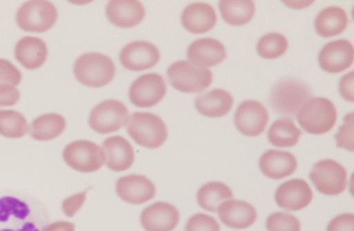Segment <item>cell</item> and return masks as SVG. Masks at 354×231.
<instances>
[{"mask_svg":"<svg viewBox=\"0 0 354 231\" xmlns=\"http://www.w3.org/2000/svg\"><path fill=\"white\" fill-rule=\"evenodd\" d=\"M312 95L311 89L305 82L297 78H285L272 87L270 104L273 112L290 118L297 115L301 107L312 99Z\"/></svg>","mask_w":354,"mask_h":231,"instance_id":"obj_1","label":"cell"},{"mask_svg":"<svg viewBox=\"0 0 354 231\" xmlns=\"http://www.w3.org/2000/svg\"><path fill=\"white\" fill-rule=\"evenodd\" d=\"M126 127L131 138L148 149L160 147L168 136L163 120L152 113H134L129 117Z\"/></svg>","mask_w":354,"mask_h":231,"instance_id":"obj_2","label":"cell"},{"mask_svg":"<svg viewBox=\"0 0 354 231\" xmlns=\"http://www.w3.org/2000/svg\"><path fill=\"white\" fill-rule=\"evenodd\" d=\"M296 115L301 127L313 135L329 132L337 121L335 104L325 98H312Z\"/></svg>","mask_w":354,"mask_h":231,"instance_id":"obj_3","label":"cell"},{"mask_svg":"<svg viewBox=\"0 0 354 231\" xmlns=\"http://www.w3.org/2000/svg\"><path fill=\"white\" fill-rule=\"evenodd\" d=\"M76 80L88 87H102L115 77V66L109 56L100 53H86L74 63Z\"/></svg>","mask_w":354,"mask_h":231,"instance_id":"obj_4","label":"cell"},{"mask_svg":"<svg viewBox=\"0 0 354 231\" xmlns=\"http://www.w3.org/2000/svg\"><path fill=\"white\" fill-rule=\"evenodd\" d=\"M170 86L185 93H202L213 82L209 69L194 66L189 61H177L167 69Z\"/></svg>","mask_w":354,"mask_h":231,"instance_id":"obj_5","label":"cell"},{"mask_svg":"<svg viewBox=\"0 0 354 231\" xmlns=\"http://www.w3.org/2000/svg\"><path fill=\"white\" fill-rule=\"evenodd\" d=\"M58 19V12L52 2L32 0L21 6L17 23L26 32L44 33L51 29Z\"/></svg>","mask_w":354,"mask_h":231,"instance_id":"obj_6","label":"cell"},{"mask_svg":"<svg viewBox=\"0 0 354 231\" xmlns=\"http://www.w3.org/2000/svg\"><path fill=\"white\" fill-rule=\"evenodd\" d=\"M0 231H40L30 205L12 196L0 198Z\"/></svg>","mask_w":354,"mask_h":231,"instance_id":"obj_7","label":"cell"},{"mask_svg":"<svg viewBox=\"0 0 354 231\" xmlns=\"http://www.w3.org/2000/svg\"><path fill=\"white\" fill-rule=\"evenodd\" d=\"M63 158L71 169L87 174L98 171L102 167L106 161V154L95 142L78 140L65 147Z\"/></svg>","mask_w":354,"mask_h":231,"instance_id":"obj_8","label":"cell"},{"mask_svg":"<svg viewBox=\"0 0 354 231\" xmlns=\"http://www.w3.org/2000/svg\"><path fill=\"white\" fill-rule=\"evenodd\" d=\"M309 178L317 191L326 196L339 195L346 189V169L333 159L317 163L310 172Z\"/></svg>","mask_w":354,"mask_h":231,"instance_id":"obj_9","label":"cell"},{"mask_svg":"<svg viewBox=\"0 0 354 231\" xmlns=\"http://www.w3.org/2000/svg\"><path fill=\"white\" fill-rule=\"evenodd\" d=\"M129 119V112L123 102L109 100L100 102L89 115V127L98 134H109L121 129Z\"/></svg>","mask_w":354,"mask_h":231,"instance_id":"obj_10","label":"cell"},{"mask_svg":"<svg viewBox=\"0 0 354 231\" xmlns=\"http://www.w3.org/2000/svg\"><path fill=\"white\" fill-rule=\"evenodd\" d=\"M167 86L162 76L148 73L139 76L129 91V99L138 108L156 106L165 97Z\"/></svg>","mask_w":354,"mask_h":231,"instance_id":"obj_11","label":"cell"},{"mask_svg":"<svg viewBox=\"0 0 354 231\" xmlns=\"http://www.w3.org/2000/svg\"><path fill=\"white\" fill-rule=\"evenodd\" d=\"M268 112L261 102H241L234 115L236 128L245 136L255 137L263 133L268 123Z\"/></svg>","mask_w":354,"mask_h":231,"instance_id":"obj_12","label":"cell"},{"mask_svg":"<svg viewBox=\"0 0 354 231\" xmlns=\"http://www.w3.org/2000/svg\"><path fill=\"white\" fill-rule=\"evenodd\" d=\"M160 52L156 46L145 41H136L124 46L120 53V62L132 71H147L158 63Z\"/></svg>","mask_w":354,"mask_h":231,"instance_id":"obj_13","label":"cell"},{"mask_svg":"<svg viewBox=\"0 0 354 231\" xmlns=\"http://www.w3.org/2000/svg\"><path fill=\"white\" fill-rule=\"evenodd\" d=\"M354 59L353 45L349 41H332L321 49L318 62L321 69L329 73H339L353 65Z\"/></svg>","mask_w":354,"mask_h":231,"instance_id":"obj_14","label":"cell"},{"mask_svg":"<svg viewBox=\"0 0 354 231\" xmlns=\"http://www.w3.org/2000/svg\"><path fill=\"white\" fill-rule=\"evenodd\" d=\"M115 191L120 199L133 205H141L155 197L154 184L141 174L122 176L115 183Z\"/></svg>","mask_w":354,"mask_h":231,"instance_id":"obj_15","label":"cell"},{"mask_svg":"<svg viewBox=\"0 0 354 231\" xmlns=\"http://www.w3.org/2000/svg\"><path fill=\"white\" fill-rule=\"evenodd\" d=\"M312 199L313 191L310 185L301 178L288 181L275 192V203L285 210H301L308 207Z\"/></svg>","mask_w":354,"mask_h":231,"instance_id":"obj_16","label":"cell"},{"mask_svg":"<svg viewBox=\"0 0 354 231\" xmlns=\"http://www.w3.org/2000/svg\"><path fill=\"white\" fill-rule=\"evenodd\" d=\"M146 231H172L179 222L178 210L166 202H157L146 207L140 216Z\"/></svg>","mask_w":354,"mask_h":231,"instance_id":"obj_17","label":"cell"},{"mask_svg":"<svg viewBox=\"0 0 354 231\" xmlns=\"http://www.w3.org/2000/svg\"><path fill=\"white\" fill-rule=\"evenodd\" d=\"M187 55L189 62L194 66L207 68L222 63L226 58L227 52L220 41L213 38H203L189 45Z\"/></svg>","mask_w":354,"mask_h":231,"instance_id":"obj_18","label":"cell"},{"mask_svg":"<svg viewBox=\"0 0 354 231\" xmlns=\"http://www.w3.org/2000/svg\"><path fill=\"white\" fill-rule=\"evenodd\" d=\"M222 223L233 230H246L257 221V212L252 205L240 200H227L218 208Z\"/></svg>","mask_w":354,"mask_h":231,"instance_id":"obj_19","label":"cell"},{"mask_svg":"<svg viewBox=\"0 0 354 231\" xmlns=\"http://www.w3.org/2000/svg\"><path fill=\"white\" fill-rule=\"evenodd\" d=\"M106 15L113 25L131 29L143 21L145 8L136 0H111L106 6Z\"/></svg>","mask_w":354,"mask_h":231,"instance_id":"obj_20","label":"cell"},{"mask_svg":"<svg viewBox=\"0 0 354 231\" xmlns=\"http://www.w3.org/2000/svg\"><path fill=\"white\" fill-rule=\"evenodd\" d=\"M298 161L294 154L281 150L270 149L259 159L261 173L272 180H281L296 172Z\"/></svg>","mask_w":354,"mask_h":231,"instance_id":"obj_21","label":"cell"},{"mask_svg":"<svg viewBox=\"0 0 354 231\" xmlns=\"http://www.w3.org/2000/svg\"><path fill=\"white\" fill-rule=\"evenodd\" d=\"M217 19L213 6L201 2L187 6L181 15L183 28L196 35L205 34L214 29Z\"/></svg>","mask_w":354,"mask_h":231,"instance_id":"obj_22","label":"cell"},{"mask_svg":"<svg viewBox=\"0 0 354 231\" xmlns=\"http://www.w3.org/2000/svg\"><path fill=\"white\" fill-rule=\"evenodd\" d=\"M106 165L111 171L124 172L134 163L135 154L133 146L122 136H113L104 142Z\"/></svg>","mask_w":354,"mask_h":231,"instance_id":"obj_23","label":"cell"},{"mask_svg":"<svg viewBox=\"0 0 354 231\" xmlns=\"http://www.w3.org/2000/svg\"><path fill=\"white\" fill-rule=\"evenodd\" d=\"M234 99L224 89H216L198 95L194 107L201 115L207 118H222L230 112Z\"/></svg>","mask_w":354,"mask_h":231,"instance_id":"obj_24","label":"cell"},{"mask_svg":"<svg viewBox=\"0 0 354 231\" xmlns=\"http://www.w3.org/2000/svg\"><path fill=\"white\" fill-rule=\"evenodd\" d=\"M15 58L28 71L40 68L48 57L46 43L37 37H25L15 46Z\"/></svg>","mask_w":354,"mask_h":231,"instance_id":"obj_25","label":"cell"},{"mask_svg":"<svg viewBox=\"0 0 354 231\" xmlns=\"http://www.w3.org/2000/svg\"><path fill=\"white\" fill-rule=\"evenodd\" d=\"M348 17L343 8L329 6L321 10L315 19V30L322 38H331L344 32Z\"/></svg>","mask_w":354,"mask_h":231,"instance_id":"obj_26","label":"cell"},{"mask_svg":"<svg viewBox=\"0 0 354 231\" xmlns=\"http://www.w3.org/2000/svg\"><path fill=\"white\" fill-rule=\"evenodd\" d=\"M218 10L227 24L240 27L253 19L255 6L252 0H222L218 2Z\"/></svg>","mask_w":354,"mask_h":231,"instance_id":"obj_27","label":"cell"},{"mask_svg":"<svg viewBox=\"0 0 354 231\" xmlns=\"http://www.w3.org/2000/svg\"><path fill=\"white\" fill-rule=\"evenodd\" d=\"M66 128L64 117L58 114H46L35 119L30 124V135L38 141H50L60 136Z\"/></svg>","mask_w":354,"mask_h":231,"instance_id":"obj_28","label":"cell"},{"mask_svg":"<svg viewBox=\"0 0 354 231\" xmlns=\"http://www.w3.org/2000/svg\"><path fill=\"white\" fill-rule=\"evenodd\" d=\"M301 130L292 118H281L273 122L268 133V142L275 147H292L299 142Z\"/></svg>","mask_w":354,"mask_h":231,"instance_id":"obj_29","label":"cell"},{"mask_svg":"<svg viewBox=\"0 0 354 231\" xmlns=\"http://www.w3.org/2000/svg\"><path fill=\"white\" fill-rule=\"evenodd\" d=\"M230 199H233V192L221 182L207 183L201 187L196 194V201L201 208L211 212H217L218 206Z\"/></svg>","mask_w":354,"mask_h":231,"instance_id":"obj_30","label":"cell"},{"mask_svg":"<svg viewBox=\"0 0 354 231\" xmlns=\"http://www.w3.org/2000/svg\"><path fill=\"white\" fill-rule=\"evenodd\" d=\"M28 131L27 119L12 110H0V135L6 138H21Z\"/></svg>","mask_w":354,"mask_h":231,"instance_id":"obj_31","label":"cell"},{"mask_svg":"<svg viewBox=\"0 0 354 231\" xmlns=\"http://www.w3.org/2000/svg\"><path fill=\"white\" fill-rule=\"evenodd\" d=\"M288 42L283 35L279 33H270L259 39L257 45V51L260 57L264 59H277L281 57L288 50Z\"/></svg>","mask_w":354,"mask_h":231,"instance_id":"obj_32","label":"cell"},{"mask_svg":"<svg viewBox=\"0 0 354 231\" xmlns=\"http://www.w3.org/2000/svg\"><path fill=\"white\" fill-rule=\"evenodd\" d=\"M268 231H301L298 218L288 213L275 212L266 219Z\"/></svg>","mask_w":354,"mask_h":231,"instance_id":"obj_33","label":"cell"},{"mask_svg":"<svg viewBox=\"0 0 354 231\" xmlns=\"http://www.w3.org/2000/svg\"><path fill=\"white\" fill-rule=\"evenodd\" d=\"M354 114L349 113L343 120V125L340 126L339 131L335 134L334 138L338 148L353 151L354 150Z\"/></svg>","mask_w":354,"mask_h":231,"instance_id":"obj_34","label":"cell"},{"mask_svg":"<svg viewBox=\"0 0 354 231\" xmlns=\"http://www.w3.org/2000/svg\"><path fill=\"white\" fill-rule=\"evenodd\" d=\"M185 231H220V225L211 215L198 213L187 220Z\"/></svg>","mask_w":354,"mask_h":231,"instance_id":"obj_35","label":"cell"},{"mask_svg":"<svg viewBox=\"0 0 354 231\" xmlns=\"http://www.w3.org/2000/svg\"><path fill=\"white\" fill-rule=\"evenodd\" d=\"M21 82V73L17 67L6 59H0V86H19Z\"/></svg>","mask_w":354,"mask_h":231,"instance_id":"obj_36","label":"cell"},{"mask_svg":"<svg viewBox=\"0 0 354 231\" xmlns=\"http://www.w3.org/2000/svg\"><path fill=\"white\" fill-rule=\"evenodd\" d=\"M86 199V191L76 195L70 196L62 203V210L67 217H73L75 213L82 208Z\"/></svg>","mask_w":354,"mask_h":231,"instance_id":"obj_37","label":"cell"},{"mask_svg":"<svg viewBox=\"0 0 354 231\" xmlns=\"http://www.w3.org/2000/svg\"><path fill=\"white\" fill-rule=\"evenodd\" d=\"M327 231H354V215L346 213L333 218L328 224Z\"/></svg>","mask_w":354,"mask_h":231,"instance_id":"obj_38","label":"cell"},{"mask_svg":"<svg viewBox=\"0 0 354 231\" xmlns=\"http://www.w3.org/2000/svg\"><path fill=\"white\" fill-rule=\"evenodd\" d=\"M19 100V91L15 86L2 84L0 86V107L15 106Z\"/></svg>","mask_w":354,"mask_h":231,"instance_id":"obj_39","label":"cell"},{"mask_svg":"<svg viewBox=\"0 0 354 231\" xmlns=\"http://www.w3.org/2000/svg\"><path fill=\"white\" fill-rule=\"evenodd\" d=\"M353 80L354 73L351 71V73H347L346 75L343 76L339 82V93L341 97H342L345 101L349 102H354Z\"/></svg>","mask_w":354,"mask_h":231,"instance_id":"obj_40","label":"cell"},{"mask_svg":"<svg viewBox=\"0 0 354 231\" xmlns=\"http://www.w3.org/2000/svg\"><path fill=\"white\" fill-rule=\"evenodd\" d=\"M41 231H75V226L70 222L57 221L46 226Z\"/></svg>","mask_w":354,"mask_h":231,"instance_id":"obj_41","label":"cell"}]
</instances>
